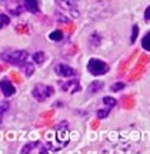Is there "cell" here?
I'll return each mask as SVG.
<instances>
[{"instance_id": "4", "label": "cell", "mask_w": 150, "mask_h": 154, "mask_svg": "<svg viewBox=\"0 0 150 154\" xmlns=\"http://www.w3.org/2000/svg\"><path fill=\"white\" fill-rule=\"evenodd\" d=\"M109 70V66L100 59H90L87 64V72L93 76H103Z\"/></svg>"}, {"instance_id": "20", "label": "cell", "mask_w": 150, "mask_h": 154, "mask_svg": "<svg viewBox=\"0 0 150 154\" xmlns=\"http://www.w3.org/2000/svg\"><path fill=\"white\" fill-rule=\"evenodd\" d=\"M137 33H139V27L134 24L133 26V33H132V38H130V42H132V43L136 42V38H137Z\"/></svg>"}, {"instance_id": "2", "label": "cell", "mask_w": 150, "mask_h": 154, "mask_svg": "<svg viewBox=\"0 0 150 154\" xmlns=\"http://www.w3.org/2000/svg\"><path fill=\"white\" fill-rule=\"evenodd\" d=\"M0 59L6 63H9V64L22 67L24 63H27L29 53L24 50H7V51L0 54Z\"/></svg>"}, {"instance_id": "19", "label": "cell", "mask_w": 150, "mask_h": 154, "mask_svg": "<svg viewBox=\"0 0 150 154\" xmlns=\"http://www.w3.org/2000/svg\"><path fill=\"white\" fill-rule=\"evenodd\" d=\"M7 110H9V103H7V101H2V103H0V117Z\"/></svg>"}, {"instance_id": "5", "label": "cell", "mask_w": 150, "mask_h": 154, "mask_svg": "<svg viewBox=\"0 0 150 154\" xmlns=\"http://www.w3.org/2000/svg\"><path fill=\"white\" fill-rule=\"evenodd\" d=\"M59 87L61 91H66V93H77L80 91V83L79 80H69V82H60L59 83Z\"/></svg>"}, {"instance_id": "12", "label": "cell", "mask_w": 150, "mask_h": 154, "mask_svg": "<svg viewBox=\"0 0 150 154\" xmlns=\"http://www.w3.org/2000/svg\"><path fill=\"white\" fill-rule=\"evenodd\" d=\"M103 88V83L102 82H95L90 84L89 87V93H97V91H100Z\"/></svg>"}, {"instance_id": "15", "label": "cell", "mask_w": 150, "mask_h": 154, "mask_svg": "<svg viewBox=\"0 0 150 154\" xmlns=\"http://www.w3.org/2000/svg\"><path fill=\"white\" fill-rule=\"evenodd\" d=\"M142 46H143V49L150 51V32L146 34L145 37L142 38Z\"/></svg>"}, {"instance_id": "6", "label": "cell", "mask_w": 150, "mask_h": 154, "mask_svg": "<svg viewBox=\"0 0 150 154\" xmlns=\"http://www.w3.org/2000/svg\"><path fill=\"white\" fill-rule=\"evenodd\" d=\"M55 73L60 77H74L77 74V72L74 69H72V67L67 66V64H57L55 67Z\"/></svg>"}, {"instance_id": "9", "label": "cell", "mask_w": 150, "mask_h": 154, "mask_svg": "<svg viewBox=\"0 0 150 154\" xmlns=\"http://www.w3.org/2000/svg\"><path fill=\"white\" fill-rule=\"evenodd\" d=\"M23 6L27 11H32V13L39 11V2L37 0H23Z\"/></svg>"}, {"instance_id": "10", "label": "cell", "mask_w": 150, "mask_h": 154, "mask_svg": "<svg viewBox=\"0 0 150 154\" xmlns=\"http://www.w3.org/2000/svg\"><path fill=\"white\" fill-rule=\"evenodd\" d=\"M79 0H59V3H60L64 9H74L76 5H77Z\"/></svg>"}, {"instance_id": "16", "label": "cell", "mask_w": 150, "mask_h": 154, "mask_svg": "<svg viewBox=\"0 0 150 154\" xmlns=\"http://www.w3.org/2000/svg\"><path fill=\"white\" fill-rule=\"evenodd\" d=\"M9 23H10V17L7 16V14H3V13H2V14H0V29H3L5 26H7Z\"/></svg>"}, {"instance_id": "3", "label": "cell", "mask_w": 150, "mask_h": 154, "mask_svg": "<svg viewBox=\"0 0 150 154\" xmlns=\"http://www.w3.org/2000/svg\"><path fill=\"white\" fill-rule=\"evenodd\" d=\"M32 94L37 101H45L55 94V88L52 86H47V84H37L32 90Z\"/></svg>"}, {"instance_id": "17", "label": "cell", "mask_w": 150, "mask_h": 154, "mask_svg": "<svg viewBox=\"0 0 150 154\" xmlns=\"http://www.w3.org/2000/svg\"><path fill=\"white\" fill-rule=\"evenodd\" d=\"M49 37L52 38V40H55V42H60L61 38H63V33H61L60 30H56L53 33H50Z\"/></svg>"}, {"instance_id": "14", "label": "cell", "mask_w": 150, "mask_h": 154, "mask_svg": "<svg viewBox=\"0 0 150 154\" xmlns=\"http://www.w3.org/2000/svg\"><path fill=\"white\" fill-rule=\"evenodd\" d=\"M23 70H24V74H26V76L27 77H30L32 76V74H33V72H34V69H33V66H32V64H30V63H24V64H23Z\"/></svg>"}, {"instance_id": "7", "label": "cell", "mask_w": 150, "mask_h": 154, "mask_svg": "<svg viewBox=\"0 0 150 154\" xmlns=\"http://www.w3.org/2000/svg\"><path fill=\"white\" fill-rule=\"evenodd\" d=\"M0 90H2V93L5 94L6 97H10V96H13V94L16 93V87H14V86L11 84L10 80H7V79L0 82Z\"/></svg>"}, {"instance_id": "11", "label": "cell", "mask_w": 150, "mask_h": 154, "mask_svg": "<svg viewBox=\"0 0 150 154\" xmlns=\"http://www.w3.org/2000/svg\"><path fill=\"white\" fill-rule=\"evenodd\" d=\"M45 59H46V56L43 51H37V53L33 54V60L36 64H43V63H45Z\"/></svg>"}, {"instance_id": "18", "label": "cell", "mask_w": 150, "mask_h": 154, "mask_svg": "<svg viewBox=\"0 0 150 154\" xmlns=\"http://www.w3.org/2000/svg\"><path fill=\"white\" fill-rule=\"evenodd\" d=\"M110 110H111V109H109V107H106V106H105L102 110L97 111V117H99V119H105V117H107V116H109Z\"/></svg>"}, {"instance_id": "8", "label": "cell", "mask_w": 150, "mask_h": 154, "mask_svg": "<svg viewBox=\"0 0 150 154\" xmlns=\"http://www.w3.org/2000/svg\"><path fill=\"white\" fill-rule=\"evenodd\" d=\"M34 149H40L42 151L40 153H49V150L46 149V146H43L42 143H39V141H34V143H29L26 144L24 147L22 149V153L23 154H27V153H32Z\"/></svg>"}, {"instance_id": "1", "label": "cell", "mask_w": 150, "mask_h": 154, "mask_svg": "<svg viewBox=\"0 0 150 154\" xmlns=\"http://www.w3.org/2000/svg\"><path fill=\"white\" fill-rule=\"evenodd\" d=\"M46 149L49 151H59L69 143V127L66 123L56 126L52 131L46 134Z\"/></svg>"}, {"instance_id": "13", "label": "cell", "mask_w": 150, "mask_h": 154, "mask_svg": "<svg viewBox=\"0 0 150 154\" xmlns=\"http://www.w3.org/2000/svg\"><path fill=\"white\" fill-rule=\"evenodd\" d=\"M103 104L106 107H109V109H113L114 106L117 104L116 99H113V97H103Z\"/></svg>"}, {"instance_id": "22", "label": "cell", "mask_w": 150, "mask_h": 154, "mask_svg": "<svg viewBox=\"0 0 150 154\" xmlns=\"http://www.w3.org/2000/svg\"><path fill=\"white\" fill-rule=\"evenodd\" d=\"M145 19H146V22H150V6L146 9V11H145Z\"/></svg>"}, {"instance_id": "21", "label": "cell", "mask_w": 150, "mask_h": 154, "mask_svg": "<svg viewBox=\"0 0 150 154\" xmlns=\"http://www.w3.org/2000/svg\"><path fill=\"white\" fill-rule=\"evenodd\" d=\"M124 88V84L123 83H116L114 86H111V91H117V90H122Z\"/></svg>"}]
</instances>
